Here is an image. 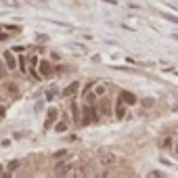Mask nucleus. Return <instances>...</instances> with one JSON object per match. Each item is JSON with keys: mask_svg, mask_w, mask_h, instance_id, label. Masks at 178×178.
<instances>
[{"mask_svg": "<svg viewBox=\"0 0 178 178\" xmlns=\"http://www.w3.org/2000/svg\"><path fill=\"white\" fill-rule=\"evenodd\" d=\"M50 67H52V65H50L48 61H38V69H40V73H42V76H46V78L52 73V69H50Z\"/></svg>", "mask_w": 178, "mask_h": 178, "instance_id": "39448f33", "label": "nucleus"}, {"mask_svg": "<svg viewBox=\"0 0 178 178\" xmlns=\"http://www.w3.org/2000/svg\"><path fill=\"white\" fill-rule=\"evenodd\" d=\"M4 63H6V67H8V69H17V61H15V55H13L11 50H6V52H4Z\"/></svg>", "mask_w": 178, "mask_h": 178, "instance_id": "7ed1b4c3", "label": "nucleus"}, {"mask_svg": "<svg viewBox=\"0 0 178 178\" xmlns=\"http://www.w3.org/2000/svg\"><path fill=\"white\" fill-rule=\"evenodd\" d=\"M67 128H69V122H65V120H63V122H57V124H55V130H57L59 134L67 132Z\"/></svg>", "mask_w": 178, "mask_h": 178, "instance_id": "0eeeda50", "label": "nucleus"}, {"mask_svg": "<svg viewBox=\"0 0 178 178\" xmlns=\"http://www.w3.org/2000/svg\"><path fill=\"white\" fill-rule=\"evenodd\" d=\"M115 161H117V157L113 153H101V157H98V164L101 166H113Z\"/></svg>", "mask_w": 178, "mask_h": 178, "instance_id": "f257e3e1", "label": "nucleus"}, {"mask_svg": "<svg viewBox=\"0 0 178 178\" xmlns=\"http://www.w3.org/2000/svg\"><path fill=\"white\" fill-rule=\"evenodd\" d=\"M2 115H4V107H0V117H2Z\"/></svg>", "mask_w": 178, "mask_h": 178, "instance_id": "a211bd4d", "label": "nucleus"}, {"mask_svg": "<svg viewBox=\"0 0 178 178\" xmlns=\"http://www.w3.org/2000/svg\"><path fill=\"white\" fill-rule=\"evenodd\" d=\"M142 105H145V107H153V98H145Z\"/></svg>", "mask_w": 178, "mask_h": 178, "instance_id": "2eb2a0df", "label": "nucleus"}, {"mask_svg": "<svg viewBox=\"0 0 178 178\" xmlns=\"http://www.w3.org/2000/svg\"><path fill=\"white\" fill-rule=\"evenodd\" d=\"M115 115H117V117H124V115H126V109H124V101H120V105H117V109H115Z\"/></svg>", "mask_w": 178, "mask_h": 178, "instance_id": "9d476101", "label": "nucleus"}, {"mask_svg": "<svg viewBox=\"0 0 178 178\" xmlns=\"http://www.w3.org/2000/svg\"><path fill=\"white\" fill-rule=\"evenodd\" d=\"M105 90H107V86H105V84H98V86H96V90H94V92H96V96H98V94H103Z\"/></svg>", "mask_w": 178, "mask_h": 178, "instance_id": "4468645a", "label": "nucleus"}, {"mask_svg": "<svg viewBox=\"0 0 178 178\" xmlns=\"http://www.w3.org/2000/svg\"><path fill=\"white\" fill-rule=\"evenodd\" d=\"M6 76V67H2V63H0V78H4Z\"/></svg>", "mask_w": 178, "mask_h": 178, "instance_id": "f3484780", "label": "nucleus"}, {"mask_svg": "<svg viewBox=\"0 0 178 178\" xmlns=\"http://www.w3.org/2000/svg\"><path fill=\"white\" fill-rule=\"evenodd\" d=\"M19 164H21L19 159H13V161H11V164L6 166V168H8V172H13V170H17V168H19Z\"/></svg>", "mask_w": 178, "mask_h": 178, "instance_id": "9b49d317", "label": "nucleus"}, {"mask_svg": "<svg viewBox=\"0 0 178 178\" xmlns=\"http://www.w3.org/2000/svg\"><path fill=\"white\" fill-rule=\"evenodd\" d=\"M71 113H73V120L78 122V117H80V109H78V105H76V103L71 105Z\"/></svg>", "mask_w": 178, "mask_h": 178, "instance_id": "f8f14e48", "label": "nucleus"}, {"mask_svg": "<svg viewBox=\"0 0 178 178\" xmlns=\"http://www.w3.org/2000/svg\"><path fill=\"white\" fill-rule=\"evenodd\" d=\"M94 120H96V113H94V109H90V105H88L86 111H84V120H82V124L88 126L90 122H94Z\"/></svg>", "mask_w": 178, "mask_h": 178, "instance_id": "20e7f679", "label": "nucleus"}, {"mask_svg": "<svg viewBox=\"0 0 178 178\" xmlns=\"http://www.w3.org/2000/svg\"><path fill=\"white\" fill-rule=\"evenodd\" d=\"M176 151H178V145H176Z\"/></svg>", "mask_w": 178, "mask_h": 178, "instance_id": "6ab92c4d", "label": "nucleus"}, {"mask_svg": "<svg viewBox=\"0 0 178 178\" xmlns=\"http://www.w3.org/2000/svg\"><path fill=\"white\" fill-rule=\"evenodd\" d=\"M73 92H78V82H73V84H69V86H67V88L63 90L61 94H63V96H71Z\"/></svg>", "mask_w": 178, "mask_h": 178, "instance_id": "6e6552de", "label": "nucleus"}, {"mask_svg": "<svg viewBox=\"0 0 178 178\" xmlns=\"http://www.w3.org/2000/svg\"><path fill=\"white\" fill-rule=\"evenodd\" d=\"M94 101H96V92H92V94H88V92H86V103H88V105H92Z\"/></svg>", "mask_w": 178, "mask_h": 178, "instance_id": "ddd939ff", "label": "nucleus"}, {"mask_svg": "<svg viewBox=\"0 0 178 178\" xmlns=\"http://www.w3.org/2000/svg\"><path fill=\"white\" fill-rule=\"evenodd\" d=\"M57 115H59V111H57V109L52 107V109L48 111V117H46V128H48V126H50V124H52V122L57 120Z\"/></svg>", "mask_w": 178, "mask_h": 178, "instance_id": "1a4fd4ad", "label": "nucleus"}, {"mask_svg": "<svg viewBox=\"0 0 178 178\" xmlns=\"http://www.w3.org/2000/svg\"><path fill=\"white\" fill-rule=\"evenodd\" d=\"M120 101H124V103H128V105H134V103H136V96H134L132 92H122V94H120Z\"/></svg>", "mask_w": 178, "mask_h": 178, "instance_id": "423d86ee", "label": "nucleus"}, {"mask_svg": "<svg viewBox=\"0 0 178 178\" xmlns=\"http://www.w3.org/2000/svg\"><path fill=\"white\" fill-rule=\"evenodd\" d=\"M71 168H73V166H71V161H63V164H59V166H57L55 174H57V176H65V174H69V172H71Z\"/></svg>", "mask_w": 178, "mask_h": 178, "instance_id": "f03ea898", "label": "nucleus"}, {"mask_svg": "<svg viewBox=\"0 0 178 178\" xmlns=\"http://www.w3.org/2000/svg\"><path fill=\"white\" fill-rule=\"evenodd\" d=\"M55 157H57V159H59V157H65V149H61V151H57V153H55Z\"/></svg>", "mask_w": 178, "mask_h": 178, "instance_id": "dca6fc26", "label": "nucleus"}]
</instances>
